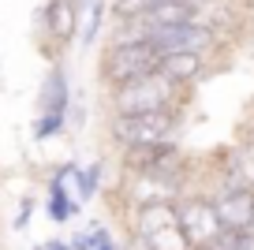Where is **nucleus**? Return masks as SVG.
<instances>
[{
  "instance_id": "obj_1",
  "label": "nucleus",
  "mask_w": 254,
  "mask_h": 250,
  "mask_svg": "<svg viewBox=\"0 0 254 250\" xmlns=\"http://www.w3.org/2000/svg\"><path fill=\"white\" fill-rule=\"evenodd\" d=\"M183 97V86H176L172 78H165L161 71L142 78H131L124 86L109 90V116H135V112H161L176 109Z\"/></svg>"
},
{
  "instance_id": "obj_2",
  "label": "nucleus",
  "mask_w": 254,
  "mask_h": 250,
  "mask_svg": "<svg viewBox=\"0 0 254 250\" xmlns=\"http://www.w3.org/2000/svg\"><path fill=\"white\" fill-rule=\"evenodd\" d=\"M176 134H180V116H176V109L135 112V116H109V142L120 146V149L161 146V142H176Z\"/></svg>"
},
{
  "instance_id": "obj_3",
  "label": "nucleus",
  "mask_w": 254,
  "mask_h": 250,
  "mask_svg": "<svg viewBox=\"0 0 254 250\" xmlns=\"http://www.w3.org/2000/svg\"><path fill=\"white\" fill-rule=\"evenodd\" d=\"M157 67H161V53L150 41H112L101 53V60H97V75H101L105 90L124 86L131 78L153 75Z\"/></svg>"
},
{
  "instance_id": "obj_4",
  "label": "nucleus",
  "mask_w": 254,
  "mask_h": 250,
  "mask_svg": "<svg viewBox=\"0 0 254 250\" xmlns=\"http://www.w3.org/2000/svg\"><path fill=\"white\" fill-rule=\"evenodd\" d=\"M34 26H38L41 41H45L49 56L60 60V53L79 38V26H82V4L75 0H45L38 11H34Z\"/></svg>"
},
{
  "instance_id": "obj_5",
  "label": "nucleus",
  "mask_w": 254,
  "mask_h": 250,
  "mask_svg": "<svg viewBox=\"0 0 254 250\" xmlns=\"http://www.w3.org/2000/svg\"><path fill=\"white\" fill-rule=\"evenodd\" d=\"M176 209H180V228H183V235L190 239L194 250H206L213 239L224 235V224H221V217H217L209 194H183L180 202H176Z\"/></svg>"
},
{
  "instance_id": "obj_6",
  "label": "nucleus",
  "mask_w": 254,
  "mask_h": 250,
  "mask_svg": "<svg viewBox=\"0 0 254 250\" xmlns=\"http://www.w3.org/2000/svg\"><path fill=\"white\" fill-rule=\"evenodd\" d=\"M161 56L168 53H213L217 45V30L206 23H180V26H157V30H146V38Z\"/></svg>"
},
{
  "instance_id": "obj_7",
  "label": "nucleus",
  "mask_w": 254,
  "mask_h": 250,
  "mask_svg": "<svg viewBox=\"0 0 254 250\" xmlns=\"http://www.w3.org/2000/svg\"><path fill=\"white\" fill-rule=\"evenodd\" d=\"M213 209L221 217L224 232H254V187H243V183H228L213 190Z\"/></svg>"
},
{
  "instance_id": "obj_8",
  "label": "nucleus",
  "mask_w": 254,
  "mask_h": 250,
  "mask_svg": "<svg viewBox=\"0 0 254 250\" xmlns=\"http://www.w3.org/2000/svg\"><path fill=\"white\" fill-rule=\"evenodd\" d=\"M71 78H67V67H64V60H53L49 63V71L41 75V86H38V112L34 116H67L71 112Z\"/></svg>"
},
{
  "instance_id": "obj_9",
  "label": "nucleus",
  "mask_w": 254,
  "mask_h": 250,
  "mask_svg": "<svg viewBox=\"0 0 254 250\" xmlns=\"http://www.w3.org/2000/svg\"><path fill=\"white\" fill-rule=\"evenodd\" d=\"M161 75L172 78L176 86H190V82H198L206 75V56L202 53H168L161 56Z\"/></svg>"
},
{
  "instance_id": "obj_10",
  "label": "nucleus",
  "mask_w": 254,
  "mask_h": 250,
  "mask_svg": "<svg viewBox=\"0 0 254 250\" xmlns=\"http://www.w3.org/2000/svg\"><path fill=\"white\" fill-rule=\"evenodd\" d=\"M109 0H90L86 4V23H82V49L97 45V38H101L105 30V19H109Z\"/></svg>"
},
{
  "instance_id": "obj_11",
  "label": "nucleus",
  "mask_w": 254,
  "mask_h": 250,
  "mask_svg": "<svg viewBox=\"0 0 254 250\" xmlns=\"http://www.w3.org/2000/svg\"><path fill=\"white\" fill-rule=\"evenodd\" d=\"M101 176H105V164L101 161L86 164V168L79 164V172H75V198H79V202L97 198V190H101Z\"/></svg>"
},
{
  "instance_id": "obj_12",
  "label": "nucleus",
  "mask_w": 254,
  "mask_h": 250,
  "mask_svg": "<svg viewBox=\"0 0 254 250\" xmlns=\"http://www.w3.org/2000/svg\"><path fill=\"white\" fill-rule=\"evenodd\" d=\"M105 239H112V235H109V228H105L101 220H94V224H90V228H82V232H75V235H71V239H67V243H71V250H97V247H101Z\"/></svg>"
},
{
  "instance_id": "obj_13",
  "label": "nucleus",
  "mask_w": 254,
  "mask_h": 250,
  "mask_svg": "<svg viewBox=\"0 0 254 250\" xmlns=\"http://www.w3.org/2000/svg\"><path fill=\"white\" fill-rule=\"evenodd\" d=\"M34 209H38V198H34V194H23V198H19V209H15V220H11V228H15V232H26V228H30Z\"/></svg>"
},
{
  "instance_id": "obj_14",
  "label": "nucleus",
  "mask_w": 254,
  "mask_h": 250,
  "mask_svg": "<svg viewBox=\"0 0 254 250\" xmlns=\"http://www.w3.org/2000/svg\"><path fill=\"white\" fill-rule=\"evenodd\" d=\"M236 250H254V232H243L236 239Z\"/></svg>"
},
{
  "instance_id": "obj_15",
  "label": "nucleus",
  "mask_w": 254,
  "mask_h": 250,
  "mask_svg": "<svg viewBox=\"0 0 254 250\" xmlns=\"http://www.w3.org/2000/svg\"><path fill=\"white\" fill-rule=\"evenodd\" d=\"M124 250H146V243L142 239H138V235H131V243H127V247Z\"/></svg>"
},
{
  "instance_id": "obj_16",
  "label": "nucleus",
  "mask_w": 254,
  "mask_h": 250,
  "mask_svg": "<svg viewBox=\"0 0 254 250\" xmlns=\"http://www.w3.org/2000/svg\"><path fill=\"white\" fill-rule=\"evenodd\" d=\"M97 250H124V247H116V239H105V243H101Z\"/></svg>"
},
{
  "instance_id": "obj_17",
  "label": "nucleus",
  "mask_w": 254,
  "mask_h": 250,
  "mask_svg": "<svg viewBox=\"0 0 254 250\" xmlns=\"http://www.w3.org/2000/svg\"><path fill=\"white\" fill-rule=\"evenodd\" d=\"M75 4H82V8H86V0H75Z\"/></svg>"
},
{
  "instance_id": "obj_18",
  "label": "nucleus",
  "mask_w": 254,
  "mask_h": 250,
  "mask_svg": "<svg viewBox=\"0 0 254 250\" xmlns=\"http://www.w3.org/2000/svg\"><path fill=\"white\" fill-rule=\"evenodd\" d=\"M0 228H4V217H0Z\"/></svg>"
}]
</instances>
